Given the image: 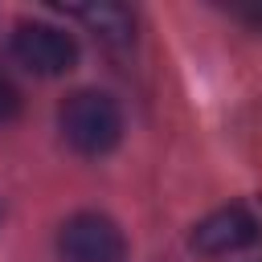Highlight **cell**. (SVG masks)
Masks as SVG:
<instances>
[{"instance_id": "6", "label": "cell", "mask_w": 262, "mask_h": 262, "mask_svg": "<svg viewBox=\"0 0 262 262\" xmlns=\"http://www.w3.org/2000/svg\"><path fill=\"white\" fill-rule=\"evenodd\" d=\"M16 111H20V94H16V86H12V82H4V78H0V123H4V119H12Z\"/></svg>"}, {"instance_id": "1", "label": "cell", "mask_w": 262, "mask_h": 262, "mask_svg": "<svg viewBox=\"0 0 262 262\" xmlns=\"http://www.w3.org/2000/svg\"><path fill=\"white\" fill-rule=\"evenodd\" d=\"M57 127L66 135V143L82 156H106L119 135H123V115L119 102L102 90H74L61 111H57Z\"/></svg>"}, {"instance_id": "4", "label": "cell", "mask_w": 262, "mask_h": 262, "mask_svg": "<svg viewBox=\"0 0 262 262\" xmlns=\"http://www.w3.org/2000/svg\"><path fill=\"white\" fill-rule=\"evenodd\" d=\"M61 262H127L123 229L102 213H74L57 233Z\"/></svg>"}, {"instance_id": "5", "label": "cell", "mask_w": 262, "mask_h": 262, "mask_svg": "<svg viewBox=\"0 0 262 262\" xmlns=\"http://www.w3.org/2000/svg\"><path fill=\"white\" fill-rule=\"evenodd\" d=\"M66 12L78 16L94 37H102V41H111V45H127V41L135 37V16H131V8H123V4L98 0V4H70Z\"/></svg>"}, {"instance_id": "3", "label": "cell", "mask_w": 262, "mask_h": 262, "mask_svg": "<svg viewBox=\"0 0 262 262\" xmlns=\"http://www.w3.org/2000/svg\"><path fill=\"white\" fill-rule=\"evenodd\" d=\"M12 57H16L25 70L41 74V78H57V74L74 70V61H78V41H74L66 29H57V25L20 20V25L12 29Z\"/></svg>"}, {"instance_id": "2", "label": "cell", "mask_w": 262, "mask_h": 262, "mask_svg": "<svg viewBox=\"0 0 262 262\" xmlns=\"http://www.w3.org/2000/svg\"><path fill=\"white\" fill-rule=\"evenodd\" d=\"M188 242L205 258L233 254V250H246V246L262 242V196H246V201H233L225 209H213L209 217H201L192 225Z\"/></svg>"}]
</instances>
